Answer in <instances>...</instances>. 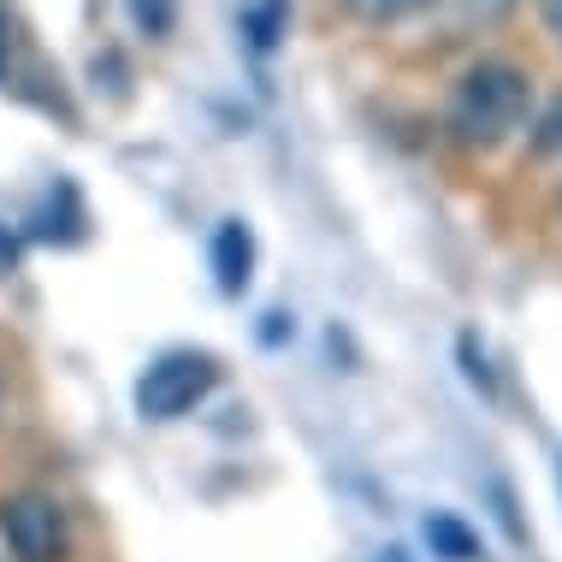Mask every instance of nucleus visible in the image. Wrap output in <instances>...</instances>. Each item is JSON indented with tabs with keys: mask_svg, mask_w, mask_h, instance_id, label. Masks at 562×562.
Listing matches in <instances>:
<instances>
[{
	"mask_svg": "<svg viewBox=\"0 0 562 562\" xmlns=\"http://www.w3.org/2000/svg\"><path fill=\"white\" fill-rule=\"evenodd\" d=\"M0 54H7V19H0Z\"/></svg>",
	"mask_w": 562,
	"mask_h": 562,
	"instance_id": "2eb2a0df",
	"label": "nucleus"
},
{
	"mask_svg": "<svg viewBox=\"0 0 562 562\" xmlns=\"http://www.w3.org/2000/svg\"><path fill=\"white\" fill-rule=\"evenodd\" d=\"M0 533H7L12 557L19 562H59V551H66V521H59V504L54 497H7L0 504Z\"/></svg>",
	"mask_w": 562,
	"mask_h": 562,
	"instance_id": "7ed1b4c3",
	"label": "nucleus"
},
{
	"mask_svg": "<svg viewBox=\"0 0 562 562\" xmlns=\"http://www.w3.org/2000/svg\"><path fill=\"white\" fill-rule=\"evenodd\" d=\"M344 7L356 12L361 24H408V19H420V12L445 7V0H344Z\"/></svg>",
	"mask_w": 562,
	"mask_h": 562,
	"instance_id": "6e6552de",
	"label": "nucleus"
},
{
	"mask_svg": "<svg viewBox=\"0 0 562 562\" xmlns=\"http://www.w3.org/2000/svg\"><path fill=\"white\" fill-rule=\"evenodd\" d=\"M527 108H533L527 71L509 66V59H480V66H468L450 89L445 131H450V143L474 148V155H492L497 143H509V136L527 125Z\"/></svg>",
	"mask_w": 562,
	"mask_h": 562,
	"instance_id": "f257e3e1",
	"label": "nucleus"
},
{
	"mask_svg": "<svg viewBox=\"0 0 562 562\" xmlns=\"http://www.w3.org/2000/svg\"><path fill=\"white\" fill-rule=\"evenodd\" d=\"M284 338H296V321H291V314H284V308L261 314V344H267V349H279Z\"/></svg>",
	"mask_w": 562,
	"mask_h": 562,
	"instance_id": "f8f14e48",
	"label": "nucleus"
},
{
	"mask_svg": "<svg viewBox=\"0 0 562 562\" xmlns=\"http://www.w3.org/2000/svg\"><path fill=\"white\" fill-rule=\"evenodd\" d=\"M456 349H462V373H468V385H480L485 397H492V391H497V379H492V368H485V349H480V338H474V331H462V344H456Z\"/></svg>",
	"mask_w": 562,
	"mask_h": 562,
	"instance_id": "9b49d317",
	"label": "nucleus"
},
{
	"mask_svg": "<svg viewBox=\"0 0 562 562\" xmlns=\"http://www.w3.org/2000/svg\"><path fill=\"white\" fill-rule=\"evenodd\" d=\"M207 267H214V284L225 296H243L255 279V232L249 220H220L214 243H207Z\"/></svg>",
	"mask_w": 562,
	"mask_h": 562,
	"instance_id": "39448f33",
	"label": "nucleus"
},
{
	"mask_svg": "<svg viewBox=\"0 0 562 562\" xmlns=\"http://www.w3.org/2000/svg\"><path fill=\"white\" fill-rule=\"evenodd\" d=\"M379 562H403V551H385V557H379Z\"/></svg>",
	"mask_w": 562,
	"mask_h": 562,
	"instance_id": "dca6fc26",
	"label": "nucleus"
},
{
	"mask_svg": "<svg viewBox=\"0 0 562 562\" xmlns=\"http://www.w3.org/2000/svg\"><path fill=\"white\" fill-rule=\"evenodd\" d=\"M12 267H19V237L0 225V272H12Z\"/></svg>",
	"mask_w": 562,
	"mask_h": 562,
	"instance_id": "ddd939ff",
	"label": "nucleus"
},
{
	"mask_svg": "<svg viewBox=\"0 0 562 562\" xmlns=\"http://www.w3.org/2000/svg\"><path fill=\"white\" fill-rule=\"evenodd\" d=\"M427 544H432V557H445V562H480V533L450 509L427 515Z\"/></svg>",
	"mask_w": 562,
	"mask_h": 562,
	"instance_id": "423d86ee",
	"label": "nucleus"
},
{
	"mask_svg": "<svg viewBox=\"0 0 562 562\" xmlns=\"http://www.w3.org/2000/svg\"><path fill=\"white\" fill-rule=\"evenodd\" d=\"M533 155H551V160H562V95H557L551 108L539 113V125H533Z\"/></svg>",
	"mask_w": 562,
	"mask_h": 562,
	"instance_id": "9d476101",
	"label": "nucleus"
},
{
	"mask_svg": "<svg viewBox=\"0 0 562 562\" xmlns=\"http://www.w3.org/2000/svg\"><path fill=\"white\" fill-rule=\"evenodd\" d=\"M243 36H249L255 54H272L284 36V24H291V0H255V7H243Z\"/></svg>",
	"mask_w": 562,
	"mask_h": 562,
	"instance_id": "0eeeda50",
	"label": "nucleus"
},
{
	"mask_svg": "<svg viewBox=\"0 0 562 562\" xmlns=\"http://www.w3.org/2000/svg\"><path fill=\"white\" fill-rule=\"evenodd\" d=\"M89 232V207L71 178H54L48 195H42L36 207H30V237L36 243H83Z\"/></svg>",
	"mask_w": 562,
	"mask_h": 562,
	"instance_id": "20e7f679",
	"label": "nucleus"
},
{
	"mask_svg": "<svg viewBox=\"0 0 562 562\" xmlns=\"http://www.w3.org/2000/svg\"><path fill=\"white\" fill-rule=\"evenodd\" d=\"M539 19H544V30L562 42V0H539Z\"/></svg>",
	"mask_w": 562,
	"mask_h": 562,
	"instance_id": "4468645a",
	"label": "nucleus"
},
{
	"mask_svg": "<svg viewBox=\"0 0 562 562\" xmlns=\"http://www.w3.org/2000/svg\"><path fill=\"white\" fill-rule=\"evenodd\" d=\"M214 385H220V361L207 356V349H166V356H155L143 368L131 403H136L143 420H178V415H190Z\"/></svg>",
	"mask_w": 562,
	"mask_h": 562,
	"instance_id": "f03ea898",
	"label": "nucleus"
},
{
	"mask_svg": "<svg viewBox=\"0 0 562 562\" xmlns=\"http://www.w3.org/2000/svg\"><path fill=\"white\" fill-rule=\"evenodd\" d=\"M125 7H131V24L143 30V36H155V42L178 24V7H172V0H125Z\"/></svg>",
	"mask_w": 562,
	"mask_h": 562,
	"instance_id": "1a4fd4ad",
	"label": "nucleus"
}]
</instances>
